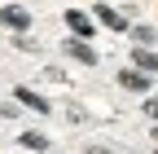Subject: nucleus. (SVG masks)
<instances>
[{
  "label": "nucleus",
  "instance_id": "1",
  "mask_svg": "<svg viewBox=\"0 0 158 154\" xmlns=\"http://www.w3.org/2000/svg\"><path fill=\"white\" fill-rule=\"evenodd\" d=\"M9 97L22 106L27 114H40V119H48V114H57V106H53V97L44 88H35V84H13L9 88Z\"/></svg>",
  "mask_w": 158,
  "mask_h": 154
},
{
  "label": "nucleus",
  "instance_id": "2",
  "mask_svg": "<svg viewBox=\"0 0 158 154\" xmlns=\"http://www.w3.org/2000/svg\"><path fill=\"white\" fill-rule=\"evenodd\" d=\"M62 27H66V35H75V40H97V35H101L92 9H84V5H66L62 9Z\"/></svg>",
  "mask_w": 158,
  "mask_h": 154
},
{
  "label": "nucleus",
  "instance_id": "3",
  "mask_svg": "<svg viewBox=\"0 0 158 154\" xmlns=\"http://www.w3.org/2000/svg\"><path fill=\"white\" fill-rule=\"evenodd\" d=\"M57 49H62V57H66V62H75V66H88V71H97V66H101V49H97L92 40L62 35V40H57Z\"/></svg>",
  "mask_w": 158,
  "mask_h": 154
},
{
  "label": "nucleus",
  "instance_id": "4",
  "mask_svg": "<svg viewBox=\"0 0 158 154\" xmlns=\"http://www.w3.org/2000/svg\"><path fill=\"white\" fill-rule=\"evenodd\" d=\"M88 9H92V18H97V27H101V31H114V35H127V31H132V18L118 9L114 0H92Z\"/></svg>",
  "mask_w": 158,
  "mask_h": 154
},
{
  "label": "nucleus",
  "instance_id": "5",
  "mask_svg": "<svg viewBox=\"0 0 158 154\" xmlns=\"http://www.w3.org/2000/svg\"><path fill=\"white\" fill-rule=\"evenodd\" d=\"M114 88H123V92H132V97H149V92H158V79L154 75H145V71H136V66H118L114 71Z\"/></svg>",
  "mask_w": 158,
  "mask_h": 154
},
{
  "label": "nucleus",
  "instance_id": "6",
  "mask_svg": "<svg viewBox=\"0 0 158 154\" xmlns=\"http://www.w3.org/2000/svg\"><path fill=\"white\" fill-rule=\"evenodd\" d=\"M0 31L31 35V31H35V13H31L27 5H18V0H9V5H0Z\"/></svg>",
  "mask_w": 158,
  "mask_h": 154
},
{
  "label": "nucleus",
  "instance_id": "7",
  "mask_svg": "<svg viewBox=\"0 0 158 154\" xmlns=\"http://www.w3.org/2000/svg\"><path fill=\"white\" fill-rule=\"evenodd\" d=\"M13 141H18V150H27V154H48L53 150V137L44 128H18Z\"/></svg>",
  "mask_w": 158,
  "mask_h": 154
},
{
  "label": "nucleus",
  "instance_id": "8",
  "mask_svg": "<svg viewBox=\"0 0 158 154\" xmlns=\"http://www.w3.org/2000/svg\"><path fill=\"white\" fill-rule=\"evenodd\" d=\"M127 40H132V49H158V27L154 22H132Z\"/></svg>",
  "mask_w": 158,
  "mask_h": 154
},
{
  "label": "nucleus",
  "instance_id": "9",
  "mask_svg": "<svg viewBox=\"0 0 158 154\" xmlns=\"http://www.w3.org/2000/svg\"><path fill=\"white\" fill-rule=\"evenodd\" d=\"M127 66H136V71L158 79V49H127Z\"/></svg>",
  "mask_w": 158,
  "mask_h": 154
},
{
  "label": "nucleus",
  "instance_id": "10",
  "mask_svg": "<svg viewBox=\"0 0 158 154\" xmlns=\"http://www.w3.org/2000/svg\"><path fill=\"white\" fill-rule=\"evenodd\" d=\"M9 49H13V53H27V57H44V44H40L35 35H13Z\"/></svg>",
  "mask_w": 158,
  "mask_h": 154
},
{
  "label": "nucleus",
  "instance_id": "11",
  "mask_svg": "<svg viewBox=\"0 0 158 154\" xmlns=\"http://www.w3.org/2000/svg\"><path fill=\"white\" fill-rule=\"evenodd\" d=\"M62 114H66V123H70V128H88V123H92V114H88V106H84V101H66V110H62Z\"/></svg>",
  "mask_w": 158,
  "mask_h": 154
},
{
  "label": "nucleus",
  "instance_id": "12",
  "mask_svg": "<svg viewBox=\"0 0 158 154\" xmlns=\"http://www.w3.org/2000/svg\"><path fill=\"white\" fill-rule=\"evenodd\" d=\"M40 84H70V75H66V66H57V62H44L40 66Z\"/></svg>",
  "mask_w": 158,
  "mask_h": 154
},
{
  "label": "nucleus",
  "instance_id": "13",
  "mask_svg": "<svg viewBox=\"0 0 158 154\" xmlns=\"http://www.w3.org/2000/svg\"><path fill=\"white\" fill-rule=\"evenodd\" d=\"M22 114H27V110L18 106L13 97H0V123H18V119H22Z\"/></svg>",
  "mask_w": 158,
  "mask_h": 154
},
{
  "label": "nucleus",
  "instance_id": "14",
  "mask_svg": "<svg viewBox=\"0 0 158 154\" xmlns=\"http://www.w3.org/2000/svg\"><path fill=\"white\" fill-rule=\"evenodd\" d=\"M141 114H145V123H158V92L141 97Z\"/></svg>",
  "mask_w": 158,
  "mask_h": 154
},
{
  "label": "nucleus",
  "instance_id": "15",
  "mask_svg": "<svg viewBox=\"0 0 158 154\" xmlns=\"http://www.w3.org/2000/svg\"><path fill=\"white\" fill-rule=\"evenodd\" d=\"M79 154H118V150H114V145H106V141H92V145H84Z\"/></svg>",
  "mask_w": 158,
  "mask_h": 154
},
{
  "label": "nucleus",
  "instance_id": "16",
  "mask_svg": "<svg viewBox=\"0 0 158 154\" xmlns=\"http://www.w3.org/2000/svg\"><path fill=\"white\" fill-rule=\"evenodd\" d=\"M149 141H154V150H158V123H149Z\"/></svg>",
  "mask_w": 158,
  "mask_h": 154
},
{
  "label": "nucleus",
  "instance_id": "17",
  "mask_svg": "<svg viewBox=\"0 0 158 154\" xmlns=\"http://www.w3.org/2000/svg\"><path fill=\"white\" fill-rule=\"evenodd\" d=\"M149 154H158V150H149Z\"/></svg>",
  "mask_w": 158,
  "mask_h": 154
}]
</instances>
